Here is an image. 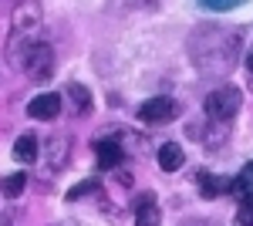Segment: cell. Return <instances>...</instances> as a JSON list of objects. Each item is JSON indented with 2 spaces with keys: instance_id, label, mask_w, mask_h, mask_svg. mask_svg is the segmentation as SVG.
<instances>
[{
  "instance_id": "1",
  "label": "cell",
  "mask_w": 253,
  "mask_h": 226,
  "mask_svg": "<svg viewBox=\"0 0 253 226\" xmlns=\"http://www.w3.org/2000/svg\"><path fill=\"white\" fill-rule=\"evenodd\" d=\"M41 27V7L38 3H17L14 17H10V38H7V61L17 68L20 54L27 51V44H34V34Z\"/></svg>"
},
{
  "instance_id": "2",
  "label": "cell",
  "mask_w": 253,
  "mask_h": 226,
  "mask_svg": "<svg viewBox=\"0 0 253 226\" xmlns=\"http://www.w3.org/2000/svg\"><path fill=\"white\" fill-rule=\"evenodd\" d=\"M20 71H27L31 78H38V81H47V78L54 75V51L44 44V41H34V44H27V51L20 54Z\"/></svg>"
},
{
  "instance_id": "3",
  "label": "cell",
  "mask_w": 253,
  "mask_h": 226,
  "mask_svg": "<svg viewBox=\"0 0 253 226\" xmlns=\"http://www.w3.org/2000/svg\"><path fill=\"white\" fill-rule=\"evenodd\" d=\"M240 108H243L240 88H216V91L206 94V115L216 118V122H230Z\"/></svg>"
},
{
  "instance_id": "4",
  "label": "cell",
  "mask_w": 253,
  "mask_h": 226,
  "mask_svg": "<svg viewBox=\"0 0 253 226\" xmlns=\"http://www.w3.org/2000/svg\"><path fill=\"white\" fill-rule=\"evenodd\" d=\"M175 115H179V105H175L172 98H149L138 108V118L149 122V125H166V122H172Z\"/></svg>"
},
{
  "instance_id": "5",
  "label": "cell",
  "mask_w": 253,
  "mask_h": 226,
  "mask_svg": "<svg viewBox=\"0 0 253 226\" xmlns=\"http://www.w3.org/2000/svg\"><path fill=\"white\" fill-rule=\"evenodd\" d=\"M68 155H71V138L68 135H51L44 142V162H47V169H54V172L64 169Z\"/></svg>"
},
{
  "instance_id": "6",
  "label": "cell",
  "mask_w": 253,
  "mask_h": 226,
  "mask_svg": "<svg viewBox=\"0 0 253 226\" xmlns=\"http://www.w3.org/2000/svg\"><path fill=\"white\" fill-rule=\"evenodd\" d=\"M58 112H61V94H54V91L38 94V98L27 105V115L38 118V122H51V118H58Z\"/></svg>"
},
{
  "instance_id": "7",
  "label": "cell",
  "mask_w": 253,
  "mask_h": 226,
  "mask_svg": "<svg viewBox=\"0 0 253 226\" xmlns=\"http://www.w3.org/2000/svg\"><path fill=\"white\" fill-rule=\"evenodd\" d=\"M95 155H98V166L101 169H115L118 162H122V149H118L115 138H101L95 145Z\"/></svg>"
},
{
  "instance_id": "8",
  "label": "cell",
  "mask_w": 253,
  "mask_h": 226,
  "mask_svg": "<svg viewBox=\"0 0 253 226\" xmlns=\"http://www.w3.org/2000/svg\"><path fill=\"white\" fill-rule=\"evenodd\" d=\"M230 179L226 176H210V172H203L199 176V189H203V196L206 199H216V196H223V192H230Z\"/></svg>"
},
{
  "instance_id": "9",
  "label": "cell",
  "mask_w": 253,
  "mask_h": 226,
  "mask_svg": "<svg viewBox=\"0 0 253 226\" xmlns=\"http://www.w3.org/2000/svg\"><path fill=\"white\" fill-rule=\"evenodd\" d=\"M38 138H34V135L27 132V135H20L17 142H14V159H17V162H34V159H38Z\"/></svg>"
},
{
  "instance_id": "10",
  "label": "cell",
  "mask_w": 253,
  "mask_h": 226,
  "mask_svg": "<svg viewBox=\"0 0 253 226\" xmlns=\"http://www.w3.org/2000/svg\"><path fill=\"white\" fill-rule=\"evenodd\" d=\"M159 166H162V172H175L182 166V149H179L175 142H166V145L159 149Z\"/></svg>"
},
{
  "instance_id": "11",
  "label": "cell",
  "mask_w": 253,
  "mask_h": 226,
  "mask_svg": "<svg viewBox=\"0 0 253 226\" xmlns=\"http://www.w3.org/2000/svg\"><path fill=\"white\" fill-rule=\"evenodd\" d=\"M135 226H159V209L152 196H145L135 206Z\"/></svg>"
},
{
  "instance_id": "12",
  "label": "cell",
  "mask_w": 253,
  "mask_h": 226,
  "mask_svg": "<svg viewBox=\"0 0 253 226\" xmlns=\"http://www.w3.org/2000/svg\"><path fill=\"white\" fill-rule=\"evenodd\" d=\"M68 98L78 105V112H81V115L91 112V91H88L84 85H68Z\"/></svg>"
},
{
  "instance_id": "13",
  "label": "cell",
  "mask_w": 253,
  "mask_h": 226,
  "mask_svg": "<svg viewBox=\"0 0 253 226\" xmlns=\"http://www.w3.org/2000/svg\"><path fill=\"white\" fill-rule=\"evenodd\" d=\"M24 186H27V176H24V172H14V176H7V179L0 182V189H3L7 199H17L20 192H24Z\"/></svg>"
},
{
  "instance_id": "14",
  "label": "cell",
  "mask_w": 253,
  "mask_h": 226,
  "mask_svg": "<svg viewBox=\"0 0 253 226\" xmlns=\"http://www.w3.org/2000/svg\"><path fill=\"white\" fill-rule=\"evenodd\" d=\"M91 189H98V182H95V179H88V182H78V186H75L71 192H68V199H81V196H88Z\"/></svg>"
},
{
  "instance_id": "15",
  "label": "cell",
  "mask_w": 253,
  "mask_h": 226,
  "mask_svg": "<svg viewBox=\"0 0 253 226\" xmlns=\"http://www.w3.org/2000/svg\"><path fill=\"white\" fill-rule=\"evenodd\" d=\"M240 226H253V203H240Z\"/></svg>"
},
{
  "instance_id": "16",
  "label": "cell",
  "mask_w": 253,
  "mask_h": 226,
  "mask_svg": "<svg viewBox=\"0 0 253 226\" xmlns=\"http://www.w3.org/2000/svg\"><path fill=\"white\" fill-rule=\"evenodd\" d=\"M247 68H250V75H253V47H250V54H247Z\"/></svg>"
}]
</instances>
